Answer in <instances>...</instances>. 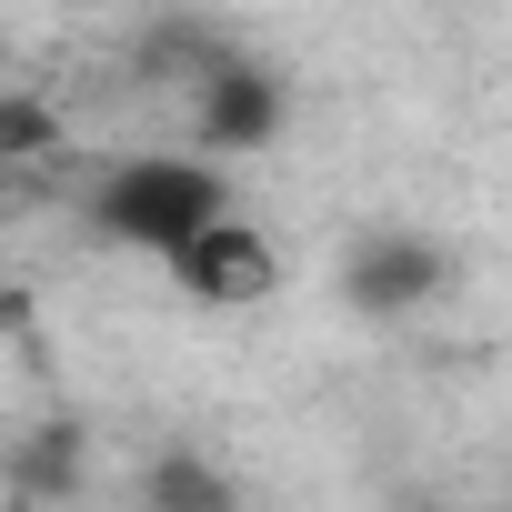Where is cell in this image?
I'll return each instance as SVG.
<instances>
[{
    "instance_id": "cell-1",
    "label": "cell",
    "mask_w": 512,
    "mask_h": 512,
    "mask_svg": "<svg viewBox=\"0 0 512 512\" xmlns=\"http://www.w3.org/2000/svg\"><path fill=\"white\" fill-rule=\"evenodd\" d=\"M71 201H81V231H91L101 251L171 262L201 221H221V211L241 201V181H231V161L201 151V141H131V151H101Z\"/></svg>"
},
{
    "instance_id": "cell-2",
    "label": "cell",
    "mask_w": 512,
    "mask_h": 512,
    "mask_svg": "<svg viewBox=\"0 0 512 512\" xmlns=\"http://www.w3.org/2000/svg\"><path fill=\"white\" fill-rule=\"evenodd\" d=\"M292 111H302L292 71H282L272 51L231 41V31H221V41L201 51V71L181 81V141H201V151H221V161L272 151V141L292 131Z\"/></svg>"
},
{
    "instance_id": "cell-3",
    "label": "cell",
    "mask_w": 512,
    "mask_h": 512,
    "mask_svg": "<svg viewBox=\"0 0 512 512\" xmlns=\"http://www.w3.org/2000/svg\"><path fill=\"white\" fill-rule=\"evenodd\" d=\"M462 282V251L432 221H362L332 262V292L352 322H422L432 302H452Z\"/></svg>"
},
{
    "instance_id": "cell-4",
    "label": "cell",
    "mask_w": 512,
    "mask_h": 512,
    "mask_svg": "<svg viewBox=\"0 0 512 512\" xmlns=\"http://www.w3.org/2000/svg\"><path fill=\"white\" fill-rule=\"evenodd\" d=\"M161 282H171L191 312H262V302H282L292 262H282L272 221L251 211V201H231L221 221H201V231L171 251V262H161Z\"/></svg>"
},
{
    "instance_id": "cell-5",
    "label": "cell",
    "mask_w": 512,
    "mask_h": 512,
    "mask_svg": "<svg viewBox=\"0 0 512 512\" xmlns=\"http://www.w3.org/2000/svg\"><path fill=\"white\" fill-rule=\"evenodd\" d=\"M131 512H241V482H231L211 452L161 442V452L141 462V482H131Z\"/></svg>"
}]
</instances>
